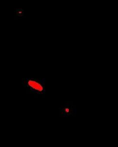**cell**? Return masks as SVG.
<instances>
[{"mask_svg": "<svg viewBox=\"0 0 118 147\" xmlns=\"http://www.w3.org/2000/svg\"><path fill=\"white\" fill-rule=\"evenodd\" d=\"M45 79L25 78L22 79V84L27 94H32L34 97H43L45 94Z\"/></svg>", "mask_w": 118, "mask_h": 147, "instance_id": "6da1fadb", "label": "cell"}, {"mask_svg": "<svg viewBox=\"0 0 118 147\" xmlns=\"http://www.w3.org/2000/svg\"><path fill=\"white\" fill-rule=\"evenodd\" d=\"M16 15L18 18L22 17L23 16H24V10L22 9H17L15 11Z\"/></svg>", "mask_w": 118, "mask_h": 147, "instance_id": "7a4b0ae2", "label": "cell"}]
</instances>
